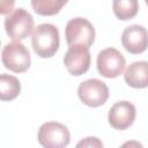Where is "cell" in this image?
<instances>
[{
  "label": "cell",
  "instance_id": "cell-1",
  "mask_svg": "<svg viewBox=\"0 0 148 148\" xmlns=\"http://www.w3.org/2000/svg\"><path fill=\"white\" fill-rule=\"evenodd\" d=\"M34 52L40 58L53 57L60 45L59 30L54 24L43 23L35 28L31 37Z\"/></svg>",
  "mask_w": 148,
  "mask_h": 148
},
{
  "label": "cell",
  "instance_id": "cell-2",
  "mask_svg": "<svg viewBox=\"0 0 148 148\" xmlns=\"http://www.w3.org/2000/svg\"><path fill=\"white\" fill-rule=\"evenodd\" d=\"M65 37L68 46H84L90 49L95 40V28L87 18L74 17L66 24Z\"/></svg>",
  "mask_w": 148,
  "mask_h": 148
},
{
  "label": "cell",
  "instance_id": "cell-3",
  "mask_svg": "<svg viewBox=\"0 0 148 148\" xmlns=\"http://www.w3.org/2000/svg\"><path fill=\"white\" fill-rule=\"evenodd\" d=\"M1 60L3 66L14 73L27 72L31 64L30 53L20 40H13L3 46Z\"/></svg>",
  "mask_w": 148,
  "mask_h": 148
},
{
  "label": "cell",
  "instance_id": "cell-4",
  "mask_svg": "<svg viewBox=\"0 0 148 148\" xmlns=\"http://www.w3.org/2000/svg\"><path fill=\"white\" fill-rule=\"evenodd\" d=\"M37 139L45 148H64L71 141V133L64 124L47 121L39 127Z\"/></svg>",
  "mask_w": 148,
  "mask_h": 148
},
{
  "label": "cell",
  "instance_id": "cell-5",
  "mask_svg": "<svg viewBox=\"0 0 148 148\" xmlns=\"http://www.w3.org/2000/svg\"><path fill=\"white\" fill-rule=\"evenodd\" d=\"M34 18L24 8H17L5 18V30L13 40H23L32 31Z\"/></svg>",
  "mask_w": 148,
  "mask_h": 148
},
{
  "label": "cell",
  "instance_id": "cell-6",
  "mask_svg": "<svg viewBox=\"0 0 148 148\" xmlns=\"http://www.w3.org/2000/svg\"><path fill=\"white\" fill-rule=\"evenodd\" d=\"M77 95L80 101L89 108H98L109 98V88L98 79H89L79 84Z\"/></svg>",
  "mask_w": 148,
  "mask_h": 148
},
{
  "label": "cell",
  "instance_id": "cell-7",
  "mask_svg": "<svg viewBox=\"0 0 148 148\" xmlns=\"http://www.w3.org/2000/svg\"><path fill=\"white\" fill-rule=\"evenodd\" d=\"M126 60L124 56L114 47H108L102 50L96 60L98 73L108 79L119 76L125 69Z\"/></svg>",
  "mask_w": 148,
  "mask_h": 148
},
{
  "label": "cell",
  "instance_id": "cell-8",
  "mask_svg": "<svg viewBox=\"0 0 148 148\" xmlns=\"http://www.w3.org/2000/svg\"><path fill=\"white\" fill-rule=\"evenodd\" d=\"M91 56L88 47L69 46L64 56V65L69 74L80 76L88 72L90 67Z\"/></svg>",
  "mask_w": 148,
  "mask_h": 148
},
{
  "label": "cell",
  "instance_id": "cell-9",
  "mask_svg": "<svg viewBox=\"0 0 148 148\" xmlns=\"http://www.w3.org/2000/svg\"><path fill=\"white\" fill-rule=\"evenodd\" d=\"M136 109L128 101H120L114 103L109 110L108 120L112 128L124 131L132 126L135 120Z\"/></svg>",
  "mask_w": 148,
  "mask_h": 148
},
{
  "label": "cell",
  "instance_id": "cell-10",
  "mask_svg": "<svg viewBox=\"0 0 148 148\" xmlns=\"http://www.w3.org/2000/svg\"><path fill=\"white\" fill-rule=\"evenodd\" d=\"M121 44L124 49L132 54L145 52L148 49L147 29L139 24H133L125 28L121 34Z\"/></svg>",
  "mask_w": 148,
  "mask_h": 148
},
{
  "label": "cell",
  "instance_id": "cell-11",
  "mask_svg": "<svg viewBox=\"0 0 148 148\" xmlns=\"http://www.w3.org/2000/svg\"><path fill=\"white\" fill-rule=\"evenodd\" d=\"M125 82L135 89L148 87V61L141 60L131 64L124 73Z\"/></svg>",
  "mask_w": 148,
  "mask_h": 148
},
{
  "label": "cell",
  "instance_id": "cell-12",
  "mask_svg": "<svg viewBox=\"0 0 148 148\" xmlns=\"http://www.w3.org/2000/svg\"><path fill=\"white\" fill-rule=\"evenodd\" d=\"M21 92V83L17 77L8 74L0 75V98L1 101H13Z\"/></svg>",
  "mask_w": 148,
  "mask_h": 148
},
{
  "label": "cell",
  "instance_id": "cell-13",
  "mask_svg": "<svg viewBox=\"0 0 148 148\" xmlns=\"http://www.w3.org/2000/svg\"><path fill=\"white\" fill-rule=\"evenodd\" d=\"M112 10L120 21H128L136 16L139 12L138 0H113Z\"/></svg>",
  "mask_w": 148,
  "mask_h": 148
},
{
  "label": "cell",
  "instance_id": "cell-14",
  "mask_svg": "<svg viewBox=\"0 0 148 148\" xmlns=\"http://www.w3.org/2000/svg\"><path fill=\"white\" fill-rule=\"evenodd\" d=\"M68 0H31V7L38 15L52 16L58 14Z\"/></svg>",
  "mask_w": 148,
  "mask_h": 148
},
{
  "label": "cell",
  "instance_id": "cell-15",
  "mask_svg": "<svg viewBox=\"0 0 148 148\" xmlns=\"http://www.w3.org/2000/svg\"><path fill=\"white\" fill-rule=\"evenodd\" d=\"M76 147H103V143L97 138L89 136V138H86L84 140L80 141L76 145Z\"/></svg>",
  "mask_w": 148,
  "mask_h": 148
},
{
  "label": "cell",
  "instance_id": "cell-16",
  "mask_svg": "<svg viewBox=\"0 0 148 148\" xmlns=\"http://www.w3.org/2000/svg\"><path fill=\"white\" fill-rule=\"evenodd\" d=\"M15 0H0V14L7 15L10 14L14 9Z\"/></svg>",
  "mask_w": 148,
  "mask_h": 148
},
{
  "label": "cell",
  "instance_id": "cell-17",
  "mask_svg": "<svg viewBox=\"0 0 148 148\" xmlns=\"http://www.w3.org/2000/svg\"><path fill=\"white\" fill-rule=\"evenodd\" d=\"M145 2H146V5L148 6V0H145Z\"/></svg>",
  "mask_w": 148,
  "mask_h": 148
}]
</instances>
